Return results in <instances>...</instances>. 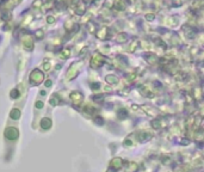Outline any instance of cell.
Returning a JSON list of instances; mask_svg holds the SVG:
<instances>
[{"label":"cell","mask_w":204,"mask_h":172,"mask_svg":"<svg viewBox=\"0 0 204 172\" xmlns=\"http://www.w3.org/2000/svg\"><path fill=\"white\" fill-rule=\"evenodd\" d=\"M11 95H12V97H13V98H16V97H17V96H16V95H17V91H16V90H14V91H12V93H11Z\"/></svg>","instance_id":"ba28073f"},{"label":"cell","mask_w":204,"mask_h":172,"mask_svg":"<svg viewBox=\"0 0 204 172\" xmlns=\"http://www.w3.org/2000/svg\"><path fill=\"white\" fill-rule=\"evenodd\" d=\"M41 127H42L43 129H50V128H52V121H50V118L44 117V118L41 121Z\"/></svg>","instance_id":"5b68a950"},{"label":"cell","mask_w":204,"mask_h":172,"mask_svg":"<svg viewBox=\"0 0 204 172\" xmlns=\"http://www.w3.org/2000/svg\"><path fill=\"white\" fill-rule=\"evenodd\" d=\"M30 78H31V80H32L34 83H37V84H38V83H41V82H42L43 74H42L38 69H35L34 72L31 73V77H30Z\"/></svg>","instance_id":"277c9868"},{"label":"cell","mask_w":204,"mask_h":172,"mask_svg":"<svg viewBox=\"0 0 204 172\" xmlns=\"http://www.w3.org/2000/svg\"><path fill=\"white\" fill-rule=\"evenodd\" d=\"M137 170V164L134 163V161H130L127 165V172H135Z\"/></svg>","instance_id":"8992f818"},{"label":"cell","mask_w":204,"mask_h":172,"mask_svg":"<svg viewBox=\"0 0 204 172\" xmlns=\"http://www.w3.org/2000/svg\"><path fill=\"white\" fill-rule=\"evenodd\" d=\"M37 106H38V108H42V106H43V103H42V102H38V103H37Z\"/></svg>","instance_id":"9c48e42d"},{"label":"cell","mask_w":204,"mask_h":172,"mask_svg":"<svg viewBox=\"0 0 204 172\" xmlns=\"http://www.w3.org/2000/svg\"><path fill=\"white\" fill-rule=\"evenodd\" d=\"M152 137L150 133H147V131H140V133H136V139H137L139 142H144Z\"/></svg>","instance_id":"3957f363"},{"label":"cell","mask_w":204,"mask_h":172,"mask_svg":"<svg viewBox=\"0 0 204 172\" xmlns=\"http://www.w3.org/2000/svg\"><path fill=\"white\" fill-rule=\"evenodd\" d=\"M19 136V130L14 127H8L5 130V137L8 140H16Z\"/></svg>","instance_id":"6da1fadb"},{"label":"cell","mask_w":204,"mask_h":172,"mask_svg":"<svg viewBox=\"0 0 204 172\" xmlns=\"http://www.w3.org/2000/svg\"><path fill=\"white\" fill-rule=\"evenodd\" d=\"M122 166H123V160H122L121 158H113V159L110 161V167H111L113 171L120 170Z\"/></svg>","instance_id":"7a4b0ae2"},{"label":"cell","mask_w":204,"mask_h":172,"mask_svg":"<svg viewBox=\"0 0 204 172\" xmlns=\"http://www.w3.org/2000/svg\"><path fill=\"white\" fill-rule=\"evenodd\" d=\"M10 116H11V118H13V120H17V118H19V116H21V111H19L18 109H13L11 111V114H10Z\"/></svg>","instance_id":"52a82bcc"}]
</instances>
